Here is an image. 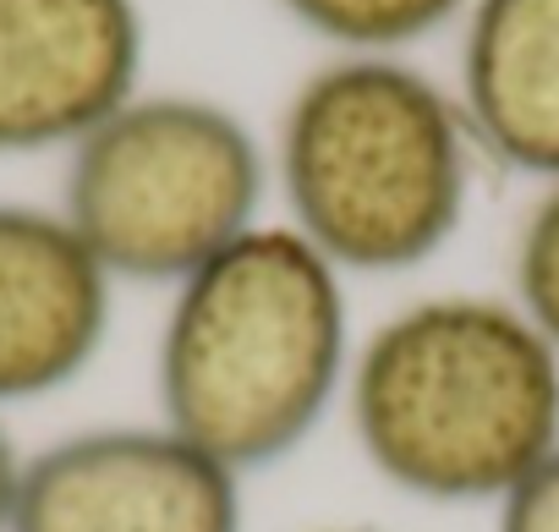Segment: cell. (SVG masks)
<instances>
[{
    "label": "cell",
    "mask_w": 559,
    "mask_h": 532,
    "mask_svg": "<svg viewBox=\"0 0 559 532\" xmlns=\"http://www.w3.org/2000/svg\"><path fill=\"white\" fill-rule=\"evenodd\" d=\"M274 7L335 56H406L455 28L472 0H274Z\"/></svg>",
    "instance_id": "obj_9"
},
{
    "label": "cell",
    "mask_w": 559,
    "mask_h": 532,
    "mask_svg": "<svg viewBox=\"0 0 559 532\" xmlns=\"http://www.w3.org/2000/svg\"><path fill=\"white\" fill-rule=\"evenodd\" d=\"M116 292L61 203L0 198V412L50 401L99 363Z\"/></svg>",
    "instance_id": "obj_7"
},
{
    "label": "cell",
    "mask_w": 559,
    "mask_h": 532,
    "mask_svg": "<svg viewBox=\"0 0 559 532\" xmlns=\"http://www.w3.org/2000/svg\"><path fill=\"white\" fill-rule=\"evenodd\" d=\"M7 532H247V477L159 417L94 423L28 450Z\"/></svg>",
    "instance_id": "obj_5"
},
{
    "label": "cell",
    "mask_w": 559,
    "mask_h": 532,
    "mask_svg": "<svg viewBox=\"0 0 559 532\" xmlns=\"http://www.w3.org/2000/svg\"><path fill=\"white\" fill-rule=\"evenodd\" d=\"M477 170L455 88L412 56H330L269 138L280 220L352 286L428 270L466 225Z\"/></svg>",
    "instance_id": "obj_3"
},
{
    "label": "cell",
    "mask_w": 559,
    "mask_h": 532,
    "mask_svg": "<svg viewBox=\"0 0 559 532\" xmlns=\"http://www.w3.org/2000/svg\"><path fill=\"white\" fill-rule=\"evenodd\" d=\"M138 0H0V154H67L143 88Z\"/></svg>",
    "instance_id": "obj_6"
},
{
    "label": "cell",
    "mask_w": 559,
    "mask_h": 532,
    "mask_svg": "<svg viewBox=\"0 0 559 532\" xmlns=\"http://www.w3.org/2000/svg\"><path fill=\"white\" fill-rule=\"evenodd\" d=\"M23 461H28V450L12 439L7 412H0V532L12 527V505H17V483H23Z\"/></svg>",
    "instance_id": "obj_12"
},
{
    "label": "cell",
    "mask_w": 559,
    "mask_h": 532,
    "mask_svg": "<svg viewBox=\"0 0 559 532\" xmlns=\"http://www.w3.org/2000/svg\"><path fill=\"white\" fill-rule=\"evenodd\" d=\"M341 417L384 488L493 510L559 445V352L510 292H428L357 335Z\"/></svg>",
    "instance_id": "obj_2"
},
{
    "label": "cell",
    "mask_w": 559,
    "mask_h": 532,
    "mask_svg": "<svg viewBox=\"0 0 559 532\" xmlns=\"http://www.w3.org/2000/svg\"><path fill=\"white\" fill-rule=\"evenodd\" d=\"M510 303L559 352V181H543L510 241Z\"/></svg>",
    "instance_id": "obj_10"
},
{
    "label": "cell",
    "mask_w": 559,
    "mask_h": 532,
    "mask_svg": "<svg viewBox=\"0 0 559 532\" xmlns=\"http://www.w3.org/2000/svg\"><path fill=\"white\" fill-rule=\"evenodd\" d=\"M455 99L483 165L559 181V0H472Z\"/></svg>",
    "instance_id": "obj_8"
},
{
    "label": "cell",
    "mask_w": 559,
    "mask_h": 532,
    "mask_svg": "<svg viewBox=\"0 0 559 532\" xmlns=\"http://www.w3.org/2000/svg\"><path fill=\"white\" fill-rule=\"evenodd\" d=\"M269 143L209 94L138 88L67 149L61 214L116 286L170 292L269 220Z\"/></svg>",
    "instance_id": "obj_4"
},
{
    "label": "cell",
    "mask_w": 559,
    "mask_h": 532,
    "mask_svg": "<svg viewBox=\"0 0 559 532\" xmlns=\"http://www.w3.org/2000/svg\"><path fill=\"white\" fill-rule=\"evenodd\" d=\"M357 335L352 281L269 214L165 292L154 417L252 483L341 417Z\"/></svg>",
    "instance_id": "obj_1"
},
{
    "label": "cell",
    "mask_w": 559,
    "mask_h": 532,
    "mask_svg": "<svg viewBox=\"0 0 559 532\" xmlns=\"http://www.w3.org/2000/svg\"><path fill=\"white\" fill-rule=\"evenodd\" d=\"M493 532H559V445L493 505Z\"/></svg>",
    "instance_id": "obj_11"
},
{
    "label": "cell",
    "mask_w": 559,
    "mask_h": 532,
    "mask_svg": "<svg viewBox=\"0 0 559 532\" xmlns=\"http://www.w3.org/2000/svg\"><path fill=\"white\" fill-rule=\"evenodd\" d=\"M313 532H384V527H357V521H346V527H313Z\"/></svg>",
    "instance_id": "obj_13"
}]
</instances>
